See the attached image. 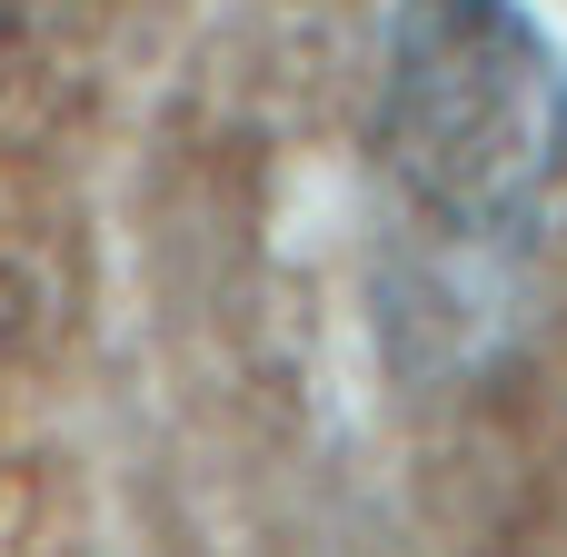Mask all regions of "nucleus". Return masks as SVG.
I'll use <instances>...</instances> for the list:
<instances>
[{"instance_id": "obj_1", "label": "nucleus", "mask_w": 567, "mask_h": 557, "mask_svg": "<svg viewBox=\"0 0 567 557\" xmlns=\"http://www.w3.org/2000/svg\"><path fill=\"white\" fill-rule=\"evenodd\" d=\"M369 179L399 349L419 369L508 349L567 249V40L538 0H389Z\"/></svg>"}]
</instances>
